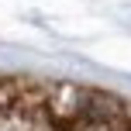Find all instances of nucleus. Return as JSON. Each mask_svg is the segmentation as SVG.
Returning <instances> with one entry per match:
<instances>
[{"label":"nucleus","instance_id":"1","mask_svg":"<svg viewBox=\"0 0 131 131\" xmlns=\"http://www.w3.org/2000/svg\"><path fill=\"white\" fill-rule=\"evenodd\" d=\"M128 131H131V128H128Z\"/></svg>","mask_w":131,"mask_h":131}]
</instances>
